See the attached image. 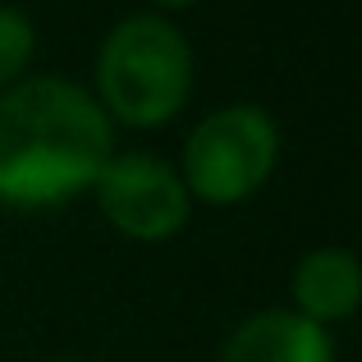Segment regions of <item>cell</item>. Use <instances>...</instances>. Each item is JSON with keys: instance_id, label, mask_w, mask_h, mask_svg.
<instances>
[{"instance_id": "cell-1", "label": "cell", "mask_w": 362, "mask_h": 362, "mask_svg": "<svg viewBox=\"0 0 362 362\" xmlns=\"http://www.w3.org/2000/svg\"><path fill=\"white\" fill-rule=\"evenodd\" d=\"M115 124L88 83L64 74H28L0 92V206L55 211L92 197L115 156Z\"/></svg>"}, {"instance_id": "cell-7", "label": "cell", "mask_w": 362, "mask_h": 362, "mask_svg": "<svg viewBox=\"0 0 362 362\" xmlns=\"http://www.w3.org/2000/svg\"><path fill=\"white\" fill-rule=\"evenodd\" d=\"M37 55V23L33 14H23L18 5L0 0V92L14 88L18 78H28Z\"/></svg>"}, {"instance_id": "cell-3", "label": "cell", "mask_w": 362, "mask_h": 362, "mask_svg": "<svg viewBox=\"0 0 362 362\" xmlns=\"http://www.w3.org/2000/svg\"><path fill=\"white\" fill-rule=\"evenodd\" d=\"M280 124L257 101H225L211 115H202L188 129L179 147V179H184L193 206L230 211L243 206L271 184L280 165Z\"/></svg>"}, {"instance_id": "cell-4", "label": "cell", "mask_w": 362, "mask_h": 362, "mask_svg": "<svg viewBox=\"0 0 362 362\" xmlns=\"http://www.w3.org/2000/svg\"><path fill=\"white\" fill-rule=\"evenodd\" d=\"M92 202L106 225L129 243H170L188 230L193 197L175 160L156 151H115L92 184Z\"/></svg>"}, {"instance_id": "cell-6", "label": "cell", "mask_w": 362, "mask_h": 362, "mask_svg": "<svg viewBox=\"0 0 362 362\" xmlns=\"http://www.w3.org/2000/svg\"><path fill=\"white\" fill-rule=\"evenodd\" d=\"M335 335L289 308H262L225 335L216 362H335Z\"/></svg>"}, {"instance_id": "cell-5", "label": "cell", "mask_w": 362, "mask_h": 362, "mask_svg": "<svg viewBox=\"0 0 362 362\" xmlns=\"http://www.w3.org/2000/svg\"><path fill=\"white\" fill-rule=\"evenodd\" d=\"M362 298V275H358V252L344 243H317L293 262L289 275V312L303 321L330 330L358 312Z\"/></svg>"}, {"instance_id": "cell-2", "label": "cell", "mask_w": 362, "mask_h": 362, "mask_svg": "<svg viewBox=\"0 0 362 362\" xmlns=\"http://www.w3.org/2000/svg\"><path fill=\"white\" fill-rule=\"evenodd\" d=\"M193 83L197 60L179 18L138 9L97 42L88 92L115 129L156 133L184 115Z\"/></svg>"}, {"instance_id": "cell-9", "label": "cell", "mask_w": 362, "mask_h": 362, "mask_svg": "<svg viewBox=\"0 0 362 362\" xmlns=\"http://www.w3.org/2000/svg\"><path fill=\"white\" fill-rule=\"evenodd\" d=\"M51 362H92V358H51Z\"/></svg>"}, {"instance_id": "cell-8", "label": "cell", "mask_w": 362, "mask_h": 362, "mask_svg": "<svg viewBox=\"0 0 362 362\" xmlns=\"http://www.w3.org/2000/svg\"><path fill=\"white\" fill-rule=\"evenodd\" d=\"M193 5H202V0H147V9H151V14H165V18L188 14Z\"/></svg>"}]
</instances>
